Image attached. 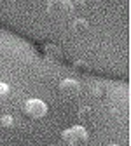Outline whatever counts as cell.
Instances as JSON below:
<instances>
[{"label": "cell", "mask_w": 131, "mask_h": 146, "mask_svg": "<svg viewBox=\"0 0 131 146\" xmlns=\"http://www.w3.org/2000/svg\"><path fill=\"white\" fill-rule=\"evenodd\" d=\"M61 139L68 146H82V144L87 143L89 132L86 131V127H82V125H73V127H68L67 131L61 132Z\"/></svg>", "instance_id": "obj_1"}, {"label": "cell", "mask_w": 131, "mask_h": 146, "mask_svg": "<svg viewBox=\"0 0 131 146\" xmlns=\"http://www.w3.org/2000/svg\"><path fill=\"white\" fill-rule=\"evenodd\" d=\"M46 9L51 17L63 19V17L72 14V0H49Z\"/></svg>", "instance_id": "obj_2"}, {"label": "cell", "mask_w": 131, "mask_h": 146, "mask_svg": "<svg viewBox=\"0 0 131 146\" xmlns=\"http://www.w3.org/2000/svg\"><path fill=\"white\" fill-rule=\"evenodd\" d=\"M25 113L32 118H42L47 113V104L40 99H28L25 103Z\"/></svg>", "instance_id": "obj_3"}, {"label": "cell", "mask_w": 131, "mask_h": 146, "mask_svg": "<svg viewBox=\"0 0 131 146\" xmlns=\"http://www.w3.org/2000/svg\"><path fill=\"white\" fill-rule=\"evenodd\" d=\"M60 92L68 98V99H73V98H77L81 94V84L77 80H73V78H65L60 82Z\"/></svg>", "instance_id": "obj_4"}, {"label": "cell", "mask_w": 131, "mask_h": 146, "mask_svg": "<svg viewBox=\"0 0 131 146\" xmlns=\"http://www.w3.org/2000/svg\"><path fill=\"white\" fill-rule=\"evenodd\" d=\"M44 52H46V58H49V59L54 61V63L63 61V50H61L58 45H54V44H46Z\"/></svg>", "instance_id": "obj_5"}, {"label": "cell", "mask_w": 131, "mask_h": 146, "mask_svg": "<svg viewBox=\"0 0 131 146\" xmlns=\"http://www.w3.org/2000/svg\"><path fill=\"white\" fill-rule=\"evenodd\" d=\"M87 28H89V23L84 19V17H77V19H73V23H72V30L77 35H84L87 31Z\"/></svg>", "instance_id": "obj_6"}, {"label": "cell", "mask_w": 131, "mask_h": 146, "mask_svg": "<svg viewBox=\"0 0 131 146\" xmlns=\"http://www.w3.org/2000/svg\"><path fill=\"white\" fill-rule=\"evenodd\" d=\"M87 11V4L84 0H72V14H75L77 17H82Z\"/></svg>", "instance_id": "obj_7"}, {"label": "cell", "mask_w": 131, "mask_h": 146, "mask_svg": "<svg viewBox=\"0 0 131 146\" xmlns=\"http://www.w3.org/2000/svg\"><path fill=\"white\" fill-rule=\"evenodd\" d=\"M79 118H81L82 122L91 120V118H93V108H89V106L81 108V110H79Z\"/></svg>", "instance_id": "obj_8"}, {"label": "cell", "mask_w": 131, "mask_h": 146, "mask_svg": "<svg viewBox=\"0 0 131 146\" xmlns=\"http://www.w3.org/2000/svg\"><path fill=\"white\" fill-rule=\"evenodd\" d=\"M12 123H14V120H12L11 115H4L2 118H0V125L2 127H12Z\"/></svg>", "instance_id": "obj_9"}, {"label": "cell", "mask_w": 131, "mask_h": 146, "mask_svg": "<svg viewBox=\"0 0 131 146\" xmlns=\"http://www.w3.org/2000/svg\"><path fill=\"white\" fill-rule=\"evenodd\" d=\"M9 85L7 84H4V82H0V96H7L9 94Z\"/></svg>", "instance_id": "obj_10"}, {"label": "cell", "mask_w": 131, "mask_h": 146, "mask_svg": "<svg viewBox=\"0 0 131 146\" xmlns=\"http://www.w3.org/2000/svg\"><path fill=\"white\" fill-rule=\"evenodd\" d=\"M93 96H95V98H101V96H103V87L96 85L95 89H93Z\"/></svg>", "instance_id": "obj_11"}, {"label": "cell", "mask_w": 131, "mask_h": 146, "mask_svg": "<svg viewBox=\"0 0 131 146\" xmlns=\"http://www.w3.org/2000/svg\"><path fill=\"white\" fill-rule=\"evenodd\" d=\"M108 146H121V144H116V143H110Z\"/></svg>", "instance_id": "obj_12"}]
</instances>
